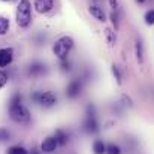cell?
Returning <instances> with one entry per match:
<instances>
[{"mask_svg": "<svg viewBox=\"0 0 154 154\" xmlns=\"http://www.w3.org/2000/svg\"><path fill=\"white\" fill-rule=\"evenodd\" d=\"M9 117L18 124H29L32 121L30 112L26 106L21 105V94H15L9 103Z\"/></svg>", "mask_w": 154, "mask_h": 154, "instance_id": "obj_1", "label": "cell"}, {"mask_svg": "<svg viewBox=\"0 0 154 154\" xmlns=\"http://www.w3.org/2000/svg\"><path fill=\"white\" fill-rule=\"evenodd\" d=\"M32 23V3L30 0H20L17 8V24L21 29L29 27Z\"/></svg>", "mask_w": 154, "mask_h": 154, "instance_id": "obj_2", "label": "cell"}, {"mask_svg": "<svg viewBox=\"0 0 154 154\" xmlns=\"http://www.w3.org/2000/svg\"><path fill=\"white\" fill-rule=\"evenodd\" d=\"M73 48V39L69 36H61L58 41H55L54 47H52V52L57 58L60 60H67V54Z\"/></svg>", "mask_w": 154, "mask_h": 154, "instance_id": "obj_3", "label": "cell"}, {"mask_svg": "<svg viewBox=\"0 0 154 154\" xmlns=\"http://www.w3.org/2000/svg\"><path fill=\"white\" fill-rule=\"evenodd\" d=\"M32 99L45 108H51L57 103V96L52 91H36L32 94Z\"/></svg>", "mask_w": 154, "mask_h": 154, "instance_id": "obj_4", "label": "cell"}, {"mask_svg": "<svg viewBox=\"0 0 154 154\" xmlns=\"http://www.w3.org/2000/svg\"><path fill=\"white\" fill-rule=\"evenodd\" d=\"M84 129H85V132H88V133H96V132L99 130V123H97V120H96V114H94L93 106H88V112H87V117H85Z\"/></svg>", "mask_w": 154, "mask_h": 154, "instance_id": "obj_5", "label": "cell"}, {"mask_svg": "<svg viewBox=\"0 0 154 154\" xmlns=\"http://www.w3.org/2000/svg\"><path fill=\"white\" fill-rule=\"evenodd\" d=\"M54 8V0H35V9L39 14H48Z\"/></svg>", "mask_w": 154, "mask_h": 154, "instance_id": "obj_6", "label": "cell"}, {"mask_svg": "<svg viewBox=\"0 0 154 154\" xmlns=\"http://www.w3.org/2000/svg\"><path fill=\"white\" fill-rule=\"evenodd\" d=\"M14 60V50L12 48H2L0 50V67H6Z\"/></svg>", "mask_w": 154, "mask_h": 154, "instance_id": "obj_7", "label": "cell"}, {"mask_svg": "<svg viewBox=\"0 0 154 154\" xmlns=\"http://www.w3.org/2000/svg\"><path fill=\"white\" fill-rule=\"evenodd\" d=\"M57 147H58V144H57L55 138L54 136H48V138L44 139V142L41 145V150H42V153H52V151H55Z\"/></svg>", "mask_w": 154, "mask_h": 154, "instance_id": "obj_8", "label": "cell"}, {"mask_svg": "<svg viewBox=\"0 0 154 154\" xmlns=\"http://www.w3.org/2000/svg\"><path fill=\"white\" fill-rule=\"evenodd\" d=\"M81 82L79 81H72L69 85H67V88H66V94H67V97H70V99H73V97H76L79 93H81Z\"/></svg>", "mask_w": 154, "mask_h": 154, "instance_id": "obj_9", "label": "cell"}, {"mask_svg": "<svg viewBox=\"0 0 154 154\" xmlns=\"http://www.w3.org/2000/svg\"><path fill=\"white\" fill-rule=\"evenodd\" d=\"M88 12H90L91 17H94L97 21H100V23H105V21H106V15H105L102 8H99V6H96V5H91V6L88 8Z\"/></svg>", "mask_w": 154, "mask_h": 154, "instance_id": "obj_10", "label": "cell"}, {"mask_svg": "<svg viewBox=\"0 0 154 154\" xmlns=\"http://www.w3.org/2000/svg\"><path fill=\"white\" fill-rule=\"evenodd\" d=\"M54 138H55V141H57L58 145H64V144H67V141H69V135H67L64 130H61V129L55 130Z\"/></svg>", "mask_w": 154, "mask_h": 154, "instance_id": "obj_11", "label": "cell"}, {"mask_svg": "<svg viewBox=\"0 0 154 154\" xmlns=\"http://www.w3.org/2000/svg\"><path fill=\"white\" fill-rule=\"evenodd\" d=\"M105 38H106V44L108 47H114L115 42H117V36H115V32H112V29H105Z\"/></svg>", "mask_w": 154, "mask_h": 154, "instance_id": "obj_12", "label": "cell"}, {"mask_svg": "<svg viewBox=\"0 0 154 154\" xmlns=\"http://www.w3.org/2000/svg\"><path fill=\"white\" fill-rule=\"evenodd\" d=\"M135 55H136V60L139 63H144V45L141 41L135 42Z\"/></svg>", "mask_w": 154, "mask_h": 154, "instance_id": "obj_13", "label": "cell"}, {"mask_svg": "<svg viewBox=\"0 0 154 154\" xmlns=\"http://www.w3.org/2000/svg\"><path fill=\"white\" fill-rule=\"evenodd\" d=\"M44 72H45V66L41 64V63H33V64L30 66V69H29V73L33 75V76L41 75V73H44Z\"/></svg>", "mask_w": 154, "mask_h": 154, "instance_id": "obj_14", "label": "cell"}, {"mask_svg": "<svg viewBox=\"0 0 154 154\" xmlns=\"http://www.w3.org/2000/svg\"><path fill=\"white\" fill-rule=\"evenodd\" d=\"M93 151L94 154H105L106 153V145L103 141H94L93 144Z\"/></svg>", "mask_w": 154, "mask_h": 154, "instance_id": "obj_15", "label": "cell"}, {"mask_svg": "<svg viewBox=\"0 0 154 154\" xmlns=\"http://www.w3.org/2000/svg\"><path fill=\"white\" fill-rule=\"evenodd\" d=\"M9 30V20L5 17H0V36L6 35Z\"/></svg>", "mask_w": 154, "mask_h": 154, "instance_id": "obj_16", "label": "cell"}, {"mask_svg": "<svg viewBox=\"0 0 154 154\" xmlns=\"http://www.w3.org/2000/svg\"><path fill=\"white\" fill-rule=\"evenodd\" d=\"M8 154H29V151L21 145H15V147H11L8 150Z\"/></svg>", "mask_w": 154, "mask_h": 154, "instance_id": "obj_17", "label": "cell"}, {"mask_svg": "<svg viewBox=\"0 0 154 154\" xmlns=\"http://www.w3.org/2000/svg\"><path fill=\"white\" fill-rule=\"evenodd\" d=\"M144 20H145V24L147 26H154V9H150V11L145 12Z\"/></svg>", "mask_w": 154, "mask_h": 154, "instance_id": "obj_18", "label": "cell"}, {"mask_svg": "<svg viewBox=\"0 0 154 154\" xmlns=\"http://www.w3.org/2000/svg\"><path fill=\"white\" fill-rule=\"evenodd\" d=\"M105 154H121V148L117 144H109V145H106V153Z\"/></svg>", "mask_w": 154, "mask_h": 154, "instance_id": "obj_19", "label": "cell"}, {"mask_svg": "<svg viewBox=\"0 0 154 154\" xmlns=\"http://www.w3.org/2000/svg\"><path fill=\"white\" fill-rule=\"evenodd\" d=\"M111 70H112V75H114V78L117 79V84H121V73H120V70H118V67H117L115 64H112V67H111Z\"/></svg>", "mask_w": 154, "mask_h": 154, "instance_id": "obj_20", "label": "cell"}, {"mask_svg": "<svg viewBox=\"0 0 154 154\" xmlns=\"http://www.w3.org/2000/svg\"><path fill=\"white\" fill-rule=\"evenodd\" d=\"M9 138H11L9 132H8L5 127H0V142H3V141H9Z\"/></svg>", "mask_w": 154, "mask_h": 154, "instance_id": "obj_21", "label": "cell"}, {"mask_svg": "<svg viewBox=\"0 0 154 154\" xmlns=\"http://www.w3.org/2000/svg\"><path fill=\"white\" fill-rule=\"evenodd\" d=\"M8 84V73L5 70H0V88H3Z\"/></svg>", "mask_w": 154, "mask_h": 154, "instance_id": "obj_22", "label": "cell"}, {"mask_svg": "<svg viewBox=\"0 0 154 154\" xmlns=\"http://www.w3.org/2000/svg\"><path fill=\"white\" fill-rule=\"evenodd\" d=\"M111 20H112V24L115 29H118V15H117V11L111 14Z\"/></svg>", "mask_w": 154, "mask_h": 154, "instance_id": "obj_23", "label": "cell"}, {"mask_svg": "<svg viewBox=\"0 0 154 154\" xmlns=\"http://www.w3.org/2000/svg\"><path fill=\"white\" fill-rule=\"evenodd\" d=\"M121 99H123L124 105H127L129 108H132V106H133V103H132V100H130V97H127L126 94H123V96H121Z\"/></svg>", "mask_w": 154, "mask_h": 154, "instance_id": "obj_24", "label": "cell"}, {"mask_svg": "<svg viewBox=\"0 0 154 154\" xmlns=\"http://www.w3.org/2000/svg\"><path fill=\"white\" fill-rule=\"evenodd\" d=\"M61 69L63 70H69L70 69V63L67 60H61Z\"/></svg>", "mask_w": 154, "mask_h": 154, "instance_id": "obj_25", "label": "cell"}, {"mask_svg": "<svg viewBox=\"0 0 154 154\" xmlns=\"http://www.w3.org/2000/svg\"><path fill=\"white\" fill-rule=\"evenodd\" d=\"M109 6H111L114 11H117V9H118V2H117V0H109Z\"/></svg>", "mask_w": 154, "mask_h": 154, "instance_id": "obj_26", "label": "cell"}, {"mask_svg": "<svg viewBox=\"0 0 154 154\" xmlns=\"http://www.w3.org/2000/svg\"><path fill=\"white\" fill-rule=\"evenodd\" d=\"M136 2H138V3H144L145 0H136Z\"/></svg>", "mask_w": 154, "mask_h": 154, "instance_id": "obj_27", "label": "cell"}, {"mask_svg": "<svg viewBox=\"0 0 154 154\" xmlns=\"http://www.w3.org/2000/svg\"><path fill=\"white\" fill-rule=\"evenodd\" d=\"M2 2H11V0H2Z\"/></svg>", "mask_w": 154, "mask_h": 154, "instance_id": "obj_28", "label": "cell"}]
</instances>
